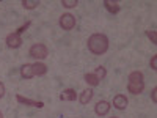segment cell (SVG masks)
Here are the masks:
<instances>
[{
	"label": "cell",
	"instance_id": "cell-9",
	"mask_svg": "<svg viewBox=\"0 0 157 118\" xmlns=\"http://www.w3.org/2000/svg\"><path fill=\"white\" fill-rule=\"evenodd\" d=\"M60 99L61 101H68V102H72L77 99V93H75V90L72 88H66V90H63L61 93H60Z\"/></svg>",
	"mask_w": 157,
	"mask_h": 118
},
{
	"label": "cell",
	"instance_id": "cell-23",
	"mask_svg": "<svg viewBox=\"0 0 157 118\" xmlns=\"http://www.w3.org/2000/svg\"><path fill=\"white\" fill-rule=\"evenodd\" d=\"M0 118H3V113L2 112H0Z\"/></svg>",
	"mask_w": 157,
	"mask_h": 118
},
{
	"label": "cell",
	"instance_id": "cell-18",
	"mask_svg": "<svg viewBox=\"0 0 157 118\" xmlns=\"http://www.w3.org/2000/svg\"><path fill=\"white\" fill-rule=\"evenodd\" d=\"M146 36L151 39L152 44H157V32L155 30H146Z\"/></svg>",
	"mask_w": 157,
	"mask_h": 118
},
{
	"label": "cell",
	"instance_id": "cell-16",
	"mask_svg": "<svg viewBox=\"0 0 157 118\" xmlns=\"http://www.w3.org/2000/svg\"><path fill=\"white\" fill-rule=\"evenodd\" d=\"M94 76L99 79V81H104V79H105V76H107L105 68H104V66H98V68L94 69Z\"/></svg>",
	"mask_w": 157,
	"mask_h": 118
},
{
	"label": "cell",
	"instance_id": "cell-7",
	"mask_svg": "<svg viewBox=\"0 0 157 118\" xmlns=\"http://www.w3.org/2000/svg\"><path fill=\"white\" fill-rule=\"evenodd\" d=\"M110 102L109 101H105V99H101V101H98L96 102V106H94V112H96V115H99V116H105L109 112H110Z\"/></svg>",
	"mask_w": 157,
	"mask_h": 118
},
{
	"label": "cell",
	"instance_id": "cell-24",
	"mask_svg": "<svg viewBox=\"0 0 157 118\" xmlns=\"http://www.w3.org/2000/svg\"><path fill=\"white\" fill-rule=\"evenodd\" d=\"M112 118H118V116H112Z\"/></svg>",
	"mask_w": 157,
	"mask_h": 118
},
{
	"label": "cell",
	"instance_id": "cell-1",
	"mask_svg": "<svg viewBox=\"0 0 157 118\" xmlns=\"http://www.w3.org/2000/svg\"><path fill=\"white\" fill-rule=\"evenodd\" d=\"M88 50L94 55H102L109 50V38L104 33H93L86 41Z\"/></svg>",
	"mask_w": 157,
	"mask_h": 118
},
{
	"label": "cell",
	"instance_id": "cell-21",
	"mask_svg": "<svg viewBox=\"0 0 157 118\" xmlns=\"http://www.w3.org/2000/svg\"><path fill=\"white\" fill-rule=\"evenodd\" d=\"M151 98H152V102L155 104V102H157V88H155V87L152 88V93H151Z\"/></svg>",
	"mask_w": 157,
	"mask_h": 118
},
{
	"label": "cell",
	"instance_id": "cell-12",
	"mask_svg": "<svg viewBox=\"0 0 157 118\" xmlns=\"http://www.w3.org/2000/svg\"><path fill=\"white\" fill-rule=\"evenodd\" d=\"M93 96H94V91L91 90V88H86V90H83L82 93H80V96H78V101H80V104H88L91 99H93Z\"/></svg>",
	"mask_w": 157,
	"mask_h": 118
},
{
	"label": "cell",
	"instance_id": "cell-17",
	"mask_svg": "<svg viewBox=\"0 0 157 118\" xmlns=\"http://www.w3.org/2000/svg\"><path fill=\"white\" fill-rule=\"evenodd\" d=\"M61 5L64 8H75L78 5V0H61Z\"/></svg>",
	"mask_w": 157,
	"mask_h": 118
},
{
	"label": "cell",
	"instance_id": "cell-10",
	"mask_svg": "<svg viewBox=\"0 0 157 118\" xmlns=\"http://www.w3.org/2000/svg\"><path fill=\"white\" fill-rule=\"evenodd\" d=\"M21 77L22 79H32L35 77V73H33V65L32 63H25L21 66Z\"/></svg>",
	"mask_w": 157,
	"mask_h": 118
},
{
	"label": "cell",
	"instance_id": "cell-13",
	"mask_svg": "<svg viewBox=\"0 0 157 118\" xmlns=\"http://www.w3.org/2000/svg\"><path fill=\"white\" fill-rule=\"evenodd\" d=\"M33 73H35V76H44L47 73V66L41 61H36V63H33Z\"/></svg>",
	"mask_w": 157,
	"mask_h": 118
},
{
	"label": "cell",
	"instance_id": "cell-19",
	"mask_svg": "<svg viewBox=\"0 0 157 118\" xmlns=\"http://www.w3.org/2000/svg\"><path fill=\"white\" fill-rule=\"evenodd\" d=\"M30 25H32V22H30V21H29V22H25L24 25H21V27H19V29L16 30V33H17V35H21V33H24L25 30H27V29L30 27Z\"/></svg>",
	"mask_w": 157,
	"mask_h": 118
},
{
	"label": "cell",
	"instance_id": "cell-3",
	"mask_svg": "<svg viewBox=\"0 0 157 118\" xmlns=\"http://www.w3.org/2000/svg\"><path fill=\"white\" fill-rule=\"evenodd\" d=\"M29 55L36 58V60H44L47 55H49V50H47V46L43 44V43H36L33 44L30 49H29Z\"/></svg>",
	"mask_w": 157,
	"mask_h": 118
},
{
	"label": "cell",
	"instance_id": "cell-5",
	"mask_svg": "<svg viewBox=\"0 0 157 118\" xmlns=\"http://www.w3.org/2000/svg\"><path fill=\"white\" fill-rule=\"evenodd\" d=\"M5 43H6V46H8L10 49H17V47H21V44H22V38H21V35H17L16 32H13V33H10V35L5 38Z\"/></svg>",
	"mask_w": 157,
	"mask_h": 118
},
{
	"label": "cell",
	"instance_id": "cell-11",
	"mask_svg": "<svg viewBox=\"0 0 157 118\" xmlns=\"http://www.w3.org/2000/svg\"><path fill=\"white\" fill-rule=\"evenodd\" d=\"M104 6H105V10L109 13H112V14H116V13H120V3L116 2V0H104Z\"/></svg>",
	"mask_w": 157,
	"mask_h": 118
},
{
	"label": "cell",
	"instance_id": "cell-4",
	"mask_svg": "<svg viewBox=\"0 0 157 118\" xmlns=\"http://www.w3.org/2000/svg\"><path fill=\"white\" fill-rule=\"evenodd\" d=\"M58 24H60V27H61L63 30L69 32V30H72V29L75 27L77 21H75V18L71 14V13H64V14H61V16H60Z\"/></svg>",
	"mask_w": 157,
	"mask_h": 118
},
{
	"label": "cell",
	"instance_id": "cell-22",
	"mask_svg": "<svg viewBox=\"0 0 157 118\" xmlns=\"http://www.w3.org/2000/svg\"><path fill=\"white\" fill-rule=\"evenodd\" d=\"M5 96V85L3 82H0V98H3Z\"/></svg>",
	"mask_w": 157,
	"mask_h": 118
},
{
	"label": "cell",
	"instance_id": "cell-2",
	"mask_svg": "<svg viewBox=\"0 0 157 118\" xmlns=\"http://www.w3.org/2000/svg\"><path fill=\"white\" fill-rule=\"evenodd\" d=\"M145 90V76L141 71H132L127 77V91L132 95H140Z\"/></svg>",
	"mask_w": 157,
	"mask_h": 118
},
{
	"label": "cell",
	"instance_id": "cell-15",
	"mask_svg": "<svg viewBox=\"0 0 157 118\" xmlns=\"http://www.w3.org/2000/svg\"><path fill=\"white\" fill-rule=\"evenodd\" d=\"M39 5V0H22V6L25 10H35Z\"/></svg>",
	"mask_w": 157,
	"mask_h": 118
},
{
	"label": "cell",
	"instance_id": "cell-14",
	"mask_svg": "<svg viewBox=\"0 0 157 118\" xmlns=\"http://www.w3.org/2000/svg\"><path fill=\"white\" fill-rule=\"evenodd\" d=\"M85 82L90 85V87H98L101 84V81L94 76V73H86L85 74Z\"/></svg>",
	"mask_w": 157,
	"mask_h": 118
},
{
	"label": "cell",
	"instance_id": "cell-8",
	"mask_svg": "<svg viewBox=\"0 0 157 118\" xmlns=\"http://www.w3.org/2000/svg\"><path fill=\"white\" fill-rule=\"evenodd\" d=\"M127 104H129V99L126 98V95H116L113 98V107L118 109V110H124L127 107Z\"/></svg>",
	"mask_w": 157,
	"mask_h": 118
},
{
	"label": "cell",
	"instance_id": "cell-6",
	"mask_svg": "<svg viewBox=\"0 0 157 118\" xmlns=\"http://www.w3.org/2000/svg\"><path fill=\"white\" fill-rule=\"evenodd\" d=\"M16 101L19 104H24V106H29V107H38V109H43L44 107V102L35 101V99H30V98H25L22 95H16Z\"/></svg>",
	"mask_w": 157,
	"mask_h": 118
},
{
	"label": "cell",
	"instance_id": "cell-20",
	"mask_svg": "<svg viewBox=\"0 0 157 118\" xmlns=\"http://www.w3.org/2000/svg\"><path fill=\"white\" fill-rule=\"evenodd\" d=\"M149 65H151V69H154V71L157 69V55H152V58H151V63H149Z\"/></svg>",
	"mask_w": 157,
	"mask_h": 118
}]
</instances>
